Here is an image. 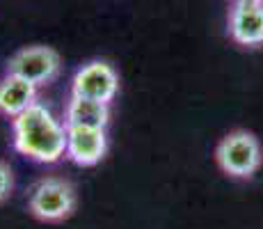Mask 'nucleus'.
<instances>
[{"mask_svg":"<svg viewBox=\"0 0 263 229\" xmlns=\"http://www.w3.org/2000/svg\"><path fill=\"white\" fill-rule=\"evenodd\" d=\"M261 3H263V0H261Z\"/></svg>","mask_w":263,"mask_h":229,"instance_id":"9b49d317","label":"nucleus"},{"mask_svg":"<svg viewBox=\"0 0 263 229\" xmlns=\"http://www.w3.org/2000/svg\"><path fill=\"white\" fill-rule=\"evenodd\" d=\"M229 34L240 46L263 44V3L261 0H234L229 12Z\"/></svg>","mask_w":263,"mask_h":229,"instance_id":"423d86ee","label":"nucleus"},{"mask_svg":"<svg viewBox=\"0 0 263 229\" xmlns=\"http://www.w3.org/2000/svg\"><path fill=\"white\" fill-rule=\"evenodd\" d=\"M28 206L32 216L44 222L67 220L76 208V190L67 179L46 177V179H39L32 186Z\"/></svg>","mask_w":263,"mask_h":229,"instance_id":"7ed1b4c3","label":"nucleus"},{"mask_svg":"<svg viewBox=\"0 0 263 229\" xmlns=\"http://www.w3.org/2000/svg\"><path fill=\"white\" fill-rule=\"evenodd\" d=\"M34 103H37V85L18 76L5 74V78L0 80V115L16 119Z\"/></svg>","mask_w":263,"mask_h":229,"instance_id":"6e6552de","label":"nucleus"},{"mask_svg":"<svg viewBox=\"0 0 263 229\" xmlns=\"http://www.w3.org/2000/svg\"><path fill=\"white\" fill-rule=\"evenodd\" d=\"M12 188H14V174H12V170H9V165L0 163V202L7 200L9 192H12Z\"/></svg>","mask_w":263,"mask_h":229,"instance_id":"9d476101","label":"nucleus"},{"mask_svg":"<svg viewBox=\"0 0 263 229\" xmlns=\"http://www.w3.org/2000/svg\"><path fill=\"white\" fill-rule=\"evenodd\" d=\"M119 92V76L112 64L103 60H92L83 64L71 78V96L92 99L99 103H108Z\"/></svg>","mask_w":263,"mask_h":229,"instance_id":"20e7f679","label":"nucleus"},{"mask_svg":"<svg viewBox=\"0 0 263 229\" xmlns=\"http://www.w3.org/2000/svg\"><path fill=\"white\" fill-rule=\"evenodd\" d=\"M110 121V105L99 103L92 99L69 96L64 108V126H78V129H105Z\"/></svg>","mask_w":263,"mask_h":229,"instance_id":"1a4fd4ad","label":"nucleus"},{"mask_svg":"<svg viewBox=\"0 0 263 229\" xmlns=\"http://www.w3.org/2000/svg\"><path fill=\"white\" fill-rule=\"evenodd\" d=\"M12 145L25 158L53 165L67 158V126L44 103H34L12 119Z\"/></svg>","mask_w":263,"mask_h":229,"instance_id":"f257e3e1","label":"nucleus"},{"mask_svg":"<svg viewBox=\"0 0 263 229\" xmlns=\"http://www.w3.org/2000/svg\"><path fill=\"white\" fill-rule=\"evenodd\" d=\"M108 151L105 129H78L67 126V158L80 167H92L103 161Z\"/></svg>","mask_w":263,"mask_h":229,"instance_id":"0eeeda50","label":"nucleus"},{"mask_svg":"<svg viewBox=\"0 0 263 229\" xmlns=\"http://www.w3.org/2000/svg\"><path fill=\"white\" fill-rule=\"evenodd\" d=\"M60 55L48 46H28L21 48L9 58L7 62V74L18 76V78L28 80V83L37 85H48L50 80H55V76L60 74Z\"/></svg>","mask_w":263,"mask_h":229,"instance_id":"39448f33","label":"nucleus"},{"mask_svg":"<svg viewBox=\"0 0 263 229\" xmlns=\"http://www.w3.org/2000/svg\"><path fill=\"white\" fill-rule=\"evenodd\" d=\"M215 161L224 174L234 179H250L261 167V145L247 131H231L215 147Z\"/></svg>","mask_w":263,"mask_h":229,"instance_id":"f03ea898","label":"nucleus"}]
</instances>
